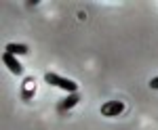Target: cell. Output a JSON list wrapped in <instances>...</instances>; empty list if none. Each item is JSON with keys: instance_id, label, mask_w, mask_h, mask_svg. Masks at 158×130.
Instances as JSON below:
<instances>
[{"instance_id": "6da1fadb", "label": "cell", "mask_w": 158, "mask_h": 130, "mask_svg": "<svg viewBox=\"0 0 158 130\" xmlns=\"http://www.w3.org/2000/svg\"><path fill=\"white\" fill-rule=\"evenodd\" d=\"M44 80H47V84H51V86H57L61 90H68L70 95H72V93H78V84L74 82V80L61 78V76L53 73V71H47V73H44Z\"/></svg>"}, {"instance_id": "7a4b0ae2", "label": "cell", "mask_w": 158, "mask_h": 130, "mask_svg": "<svg viewBox=\"0 0 158 130\" xmlns=\"http://www.w3.org/2000/svg\"><path fill=\"white\" fill-rule=\"evenodd\" d=\"M122 111H124V103H122V101H108V103L101 105V113L108 116V118L118 116V113H122Z\"/></svg>"}, {"instance_id": "3957f363", "label": "cell", "mask_w": 158, "mask_h": 130, "mask_svg": "<svg viewBox=\"0 0 158 130\" xmlns=\"http://www.w3.org/2000/svg\"><path fill=\"white\" fill-rule=\"evenodd\" d=\"M2 61L6 63V67H9V69H11L15 76H21V73H23V67H21V63H19V61L15 59V55H11V53H6V50H4Z\"/></svg>"}, {"instance_id": "277c9868", "label": "cell", "mask_w": 158, "mask_h": 130, "mask_svg": "<svg viewBox=\"0 0 158 130\" xmlns=\"http://www.w3.org/2000/svg\"><path fill=\"white\" fill-rule=\"evenodd\" d=\"M78 103H80V95H78V93H72L70 97L63 99V103H59L57 109H59V111H68V109H72V107L78 105Z\"/></svg>"}, {"instance_id": "5b68a950", "label": "cell", "mask_w": 158, "mask_h": 130, "mask_svg": "<svg viewBox=\"0 0 158 130\" xmlns=\"http://www.w3.org/2000/svg\"><path fill=\"white\" fill-rule=\"evenodd\" d=\"M6 53H11V55H27V53H30V48L25 46V44L11 42V44H6Z\"/></svg>"}, {"instance_id": "8992f818", "label": "cell", "mask_w": 158, "mask_h": 130, "mask_svg": "<svg viewBox=\"0 0 158 130\" xmlns=\"http://www.w3.org/2000/svg\"><path fill=\"white\" fill-rule=\"evenodd\" d=\"M27 90H30V93L34 90V82H32V78H27V82L23 84V97H27Z\"/></svg>"}, {"instance_id": "52a82bcc", "label": "cell", "mask_w": 158, "mask_h": 130, "mask_svg": "<svg viewBox=\"0 0 158 130\" xmlns=\"http://www.w3.org/2000/svg\"><path fill=\"white\" fill-rule=\"evenodd\" d=\"M150 88H152V90H158V76L154 80H150Z\"/></svg>"}]
</instances>
